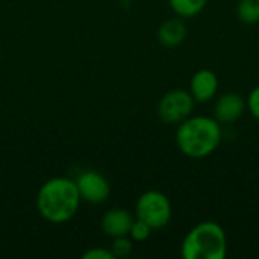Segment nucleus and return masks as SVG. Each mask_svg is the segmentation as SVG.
Returning a JSON list of instances; mask_svg holds the SVG:
<instances>
[{
    "label": "nucleus",
    "mask_w": 259,
    "mask_h": 259,
    "mask_svg": "<svg viewBox=\"0 0 259 259\" xmlns=\"http://www.w3.org/2000/svg\"><path fill=\"white\" fill-rule=\"evenodd\" d=\"M246 103H247V109L252 114V117L259 121V85L249 93Z\"/></svg>",
    "instance_id": "obj_15"
},
{
    "label": "nucleus",
    "mask_w": 259,
    "mask_h": 259,
    "mask_svg": "<svg viewBox=\"0 0 259 259\" xmlns=\"http://www.w3.org/2000/svg\"><path fill=\"white\" fill-rule=\"evenodd\" d=\"M247 111L246 99L234 91L225 93L220 96L214 105V118L223 126V124H232L238 121Z\"/></svg>",
    "instance_id": "obj_7"
},
{
    "label": "nucleus",
    "mask_w": 259,
    "mask_h": 259,
    "mask_svg": "<svg viewBox=\"0 0 259 259\" xmlns=\"http://www.w3.org/2000/svg\"><path fill=\"white\" fill-rule=\"evenodd\" d=\"M76 185H77L80 199L88 203L100 205L109 199L111 185L108 179L96 170L82 171L76 179Z\"/></svg>",
    "instance_id": "obj_6"
},
{
    "label": "nucleus",
    "mask_w": 259,
    "mask_h": 259,
    "mask_svg": "<svg viewBox=\"0 0 259 259\" xmlns=\"http://www.w3.org/2000/svg\"><path fill=\"white\" fill-rule=\"evenodd\" d=\"M112 246H111V252L114 253L115 258H127L132 250H134V244H132V238L129 235H123V237H117L112 238Z\"/></svg>",
    "instance_id": "obj_13"
},
{
    "label": "nucleus",
    "mask_w": 259,
    "mask_h": 259,
    "mask_svg": "<svg viewBox=\"0 0 259 259\" xmlns=\"http://www.w3.org/2000/svg\"><path fill=\"white\" fill-rule=\"evenodd\" d=\"M152 228L149 225H146L144 222L141 220H134L132 226H131V231H129V237L132 238V241H137V243H141V241H146L150 234H152Z\"/></svg>",
    "instance_id": "obj_14"
},
{
    "label": "nucleus",
    "mask_w": 259,
    "mask_h": 259,
    "mask_svg": "<svg viewBox=\"0 0 259 259\" xmlns=\"http://www.w3.org/2000/svg\"><path fill=\"white\" fill-rule=\"evenodd\" d=\"M134 215L123 208H112L106 211L102 217V231L109 238H117L123 235H129L131 226L134 223Z\"/></svg>",
    "instance_id": "obj_9"
},
{
    "label": "nucleus",
    "mask_w": 259,
    "mask_h": 259,
    "mask_svg": "<svg viewBox=\"0 0 259 259\" xmlns=\"http://www.w3.org/2000/svg\"><path fill=\"white\" fill-rule=\"evenodd\" d=\"M184 259H225L228 255V235L217 222L197 223L182 240Z\"/></svg>",
    "instance_id": "obj_3"
},
{
    "label": "nucleus",
    "mask_w": 259,
    "mask_h": 259,
    "mask_svg": "<svg viewBox=\"0 0 259 259\" xmlns=\"http://www.w3.org/2000/svg\"><path fill=\"white\" fill-rule=\"evenodd\" d=\"M80 202L82 199L76 181L70 178H52L46 181L36 193V209L39 215L53 225H62L71 220Z\"/></svg>",
    "instance_id": "obj_1"
},
{
    "label": "nucleus",
    "mask_w": 259,
    "mask_h": 259,
    "mask_svg": "<svg viewBox=\"0 0 259 259\" xmlns=\"http://www.w3.org/2000/svg\"><path fill=\"white\" fill-rule=\"evenodd\" d=\"M219 76L209 68L197 70L190 80V94L196 103H206L212 100L219 91Z\"/></svg>",
    "instance_id": "obj_8"
},
{
    "label": "nucleus",
    "mask_w": 259,
    "mask_h": 259,
    "mask_svg": "<svg viewBox=\"0 0 259 259\" xmlns=\"http://www.w3.org/2000/svg\"><path fill=\"white\" fill-rule=\"evenodd\" d=\"M223 138L222 124L214 117L191 115L176 129V146L188 158L202 159L212 155Z\"/></svg>",
    "instance_id": "obj_2"
},
{
    "label": "nucleus",
    "mask_w": 259,
    "mask_h": 259,
    "mask_svg": "<svg viewBox=\"0 0 259 259\" xmlns=\"http://www.w3.org/2000/svg\"><path fill=\"white\" fill-rule=\"evenodd\" d=\"M137 219L149 225L153 231L165 228L171 220V203L170 199L156 190H149L143 193L135 205Z\"/></svg>",
    "instance_id": "obj_4"
},
{
    "label": "nucleus",
    "mask_w": 259,
    "mask_h": 259,
    "mask_svg": "<svg viewBox=\"0 0 259 259\" xmlns=\"http://www.w3.org/2000/svg\"><path fill=\"white\" fill-rule=\"evenodd\" d=\"M83 259H115L114 253L111 252V249H105V247H91L90 250H87L83 255Z\"/></svg>",
    "instance_id": "obj_16"
},
{
    "label": "nucleus",
    "mask_w": 259,
    "mask_h": 259,
    "mask_svg": "<svg viewBox=\"0 0 259 259\" xmlns=\"http://www.w3.org/2000/svg\"><path fill=\"white\" fill-rule=\"evenodd\" d=\"M237 17L244 24L259 23V0H240L237 5Z\"/></svg>",
    "instance_id": "obj_12"
},
{
    "label": "nucleus",
    "mask_w": 259,
    "mask_h": 259,
    "mask_svg": "<svg viewBox=\"0 0 259 259\" xmlns=\"http://www.w3.org/2000/svg\"><path fill=\"white\" fill-rule=\"evenodd\" d=\"M206 3L208 0H168L171 11L181 18H193L199 15Z\"/></svg>",
    "instance_id": "obj_11"
},
{
    "label": "nucleus",
    "mask_w": 259,
    "mask_h": 259,
    "mask_svg": "<svg viewBox=\"0 0 259 259\" xmlns=\"http://www.w3.org/2000/svg\"><path fill=\"white\" fill-rule=\"evenodd\" d=\"M188 35L187 26L181 17H173L165 20L158 29V41L165 47L181 46Z\"/></svg>",
    "instance_id": "obj_10"
},
{
    "label": "nucleus",
    "mask_w": 259,
    "mask_h": 259,
    "mask_svg": "<svg viewBox=\"0 0 259 259\" xmlns=\"http://www.w3.org/2000/svg\"><path fill=\"white\" fill-rule=\"evenodd\" d=\"M194 105L196 102L188 90H170L158 102V117L167 124H179L193 115Z\"/></svg>",
    "instance_id": "obj_5"
}]
</instances>
